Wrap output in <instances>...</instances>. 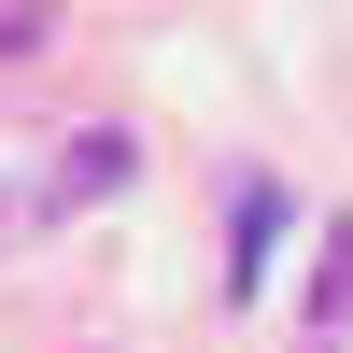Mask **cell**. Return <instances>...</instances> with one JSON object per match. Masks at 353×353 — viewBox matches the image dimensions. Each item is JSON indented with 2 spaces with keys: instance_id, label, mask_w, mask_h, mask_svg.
I'll use <instances>...</instances> for the list:
<instances>
[{
  "instance_id": "2",
  "label": "cell",
  "mask_w": 353,
  "mask_h": 353,
  "mask_svg": "<svg viewBox=\"0 0 353 353\" xmlns=\"http://www.w3.org/2000/svg\"><path fill=\"white\" fill-rule=\"evenodd\" d=\"M128 170H141V141H128V128H85L71 156H57V184H43V198H57V212H85V198H113Z\"/></svg>"
},
{
  "instance_id": "1",
  "label": "cell",
  "mask_w": 353,
  "mask_h": 353,
  "mask_svg": "<svg viewBox=\"0 0 353 353\" xmlns=\"http://www.w3.org/2000/svg\"><path fill=\"white\" fill-rule=\"evenodd\" d=\"M269 241H283V184H269V170H254V184L226 198V283H241V297H254V283H269Z\"/></svg>"
},
{
  "instance_id": "4",
  "label": "cell",
  "mask_w": 353,
  "mask_h": 353,
  "mask_svg": "<svg viewBox=\"0 0 353 353\" xmlns=\"http://www.w3.org/2000/svg\"><path fill=\"white\" fill-rule=\"evenodd\" d=\"M28 43H43V14H0V57H28Z\"/></svg>"
},
{
  "instance_id": "3",
  "label": "cell",
  "mask_w": 353,
  "mask_h": 353,
  "mask_svg": "<svg viewBox=\"0 0 353 353\" xmlns=\"http://www.w3.org/2000/svg\"><path fill=\"white\" fill-rule=\"evenodd\" d=\"M311 311H325V325H353V226H325V283H311Z\"/></svg>"
}]
</instances>
